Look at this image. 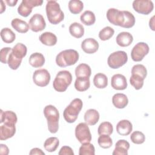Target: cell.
Masks as SVG:
<instances>
[{
    "instance_id": "cell-1",
    "label": "cell",
    "mask_w": 155,
    "mask_h": 155,
    "mask_svg": "<svg viewBox=\"0 0 155 155\" xmlns=\"http://www.w3.org/2000/svg\"><path fill=\"white\" fill-rule=\"evenodd\" d=\"M27 47L22 44H16L12 49L8 59L7 64L12 70H17L20 66L22 58L27 54Z\"/></svg>"
},
{
    "instance_id": "cell-2",
    "label": "cell",
    "mask_w": 155,
    "mask_h": 155,
    "mask_svg": "<svg viewBox=\"0 0 155 155\" xmlns=\"http://www.w3.org/2000/svg\"><path fill=\"white\" fill-rule=\"evenodd\" d=\"M45 10L47 19L51 24L56 25L64 20V14L56 1H47Z\"/></svg>"
},
{
    "instance_id": "cell-3",
    "label": "cell",
    "mask_w": 155,
    "mask_h": 155,
    "mask_svg": "<svg viewBox=\"0 0 155 155\" xmlns=\"http://www.w3.org/2000/svg\"><path fill=\"white\" fill-rule=\"evenodd\" d=\"M44 114L47 120L48 131L56 133L59 128V113L58 110L52 105H48L44 108Z\"/></svg>"
},
{
    "instance_id": "cell-4",
    "label": "cell",
    "mask_w": 155,
    "mask_h": 155,
    "mask_svg": "<svg viewBox=\"0 0 155 155\" xmlns=\"http://www.w3.org/2000/svg\"><path fill=\"white\" fill-rule=\"evenodd\" d=\"M78 52L73 49L61 51L56 57V63L60 67H65L75 64L79 60Z\"/></svg>"
},
{
    "instance_id": "cell-5",
    "label": "cell",
    "mask_w": 155,
    "mask_h": 155,
    "mask_svg": "<svg viewBox=\"0 0 155 155\" xmlns=\"http://www.w3.org/2000/svg\"><path fill=\"white\" fill-rule=\"evenodd\" d=\"M147 75V70L143 65H134L131 68V76L130 79L131 85L136 90H140L143 85V81Z\"/></svg>"
},
{
    "instance_id": "cell-6",
    "label": "cell",
    "mask_w": 155,
    "mask_h": 155,
    "mask_svg": "<svg viewBox=\"0 0 155 155\" xmlns=\"http://www.w3.org/2000/svg\"><path fill=\"white\" fill-rule=\"evenodd\" d=\"M83 106L82 101L79 98L73 99L70 104L65 108L63 116L64 118L68 123H73L78 119Z\"/></svg>"
},
{
    "instance_id": "cell-7",
    "label": "cell",
    "mask_w": 155,
    "mask_h": 155,
    "mask_svg": "<svg viewBox=\"0 0 155 155\" xmlns=\"http://www.w3.org/2000/svg\"><path fill=\"white\" fill-rule=\"evenodd\" d=\"M72 82V75L69 71L62 70L59 71L53 82L54 89L58 92L66 91Z\"/></svg>"
},
{
    "instance_id": "cell-8",
    "label": "cell",
    "mask_w": 155,
    "mask_h": 155,
    "mask_svg": "<svg viewBox=\"0 0 155 155\" xmlns=\"http://www.w3.org/2000/svg\"><path fill=\"white\" fill-rule=\"evenodd\" d=\"M128 61V55L124 51H117L110 54L107 59L108 66L113 69H117L123 66Z\"/></svg>"
},
{
    "instance_id": "cell-9",
    "label": "cell",
    "mask_w": 155,
    "mask_h": 155,
    "mask_svg": "<svg viewBox=\"0 0 155 155\" xmlns=\"http://www.w3.org/2000/svg\"><path fill=\"white\" fill-rule=\"evenodd\" d=\"M75 136L81 143L90 142L91 140V134L88 124L81 122L77 125L75 128Z\"/></svg>"
},
{
    "instance_id": "cell-10",
    "label": "cell",
    "mask_w": 155,
    "mask_h": 155,
    "mask_svg": "<svg viewBox=\"0 0 155 155\" xmlns=\"http://www.w3.org/2000/svg\"><path fill=\"white\" fill-rule=\"evenodd\" d=\"M150 48L148 45L143 42L136 44L131 50V57L135 62L141 61L143 58L148 53Z\"/></svg>"
},
{
    "instance_id": "cell-11",
    "label": "cell",
    "mask_w": 155,
    "mask_h": 155,
    "mask_svg": "<svg viewBox=\"0 0 155 155\" xmlns=\"http://www.w3.org/2000/svg\"><path fill=\"white\" fill-rule=\"evenodd\" d=\"M42 3V0H22L18 8V12L21 16L27 17L31 13L33 7L41 6Z\"/></svg>"
},
{
    "instance_id": "cell-12",
    "label": "cell",
    "mask_w": 155,
    "mask_h": 155,
    "mask_svg": "<svg viewBox=\"0 0 155 155\" xmlns=\"http://www.w3.org/2000/svg\"><path fill=\"white\" fill-rule=\"evenodd\" d=\"M50 79V74L46 69L36 70L33 74V82L39 87L47 86L49 84Z\"/></svg>"
},
{
    "instance_id": "cell-13",
    "label": "cell",
    "mask_w": 155,
    "mask_h": 155,
    "mask_svg": "<svg viewBox=\"0 0 155 155\" xmlns=\"http://www.w3.org/2000/svg\"><path fill=\"white\" fill-rule=\"evenodd\" d=\"M107 18L108 21L114 25L123 27L125 18L123 11H120L118 9L111 8H109L107 12Z\"/></svg>"
},
{
    "instance_id": "cell-14",
    "label": "cell",
    "mask_w": 155,
    "mask_h": 155,
    "mask_svg": "<svg viewBox=\"0 0 155 155\" xmlns=\"http://www.w3.org/2000/svg\"><path fill=\"white\" fill-rule=\"evenodd\" d=\"M133 8L136 12L147 15L153 11L154 5L151 1L135 0L133 2Z\"/></svg>"
},
{
    "instance_id": "cell-15",
    "label": "cell",
    "mask_w": 155,
    "mask_h": 155,
    "mask_svg": "<svg viewBox=\"0 0 155 155\" xmlns=\"http://www.w3.org/2000/svg\"><path fill=\"white\" fill-rule=\"evenodd\" d=\"M28 25L34 32L42 31L46 27V23L43 16L41 14H35L29 20Z\"/></svg>"
},
{
    "instance_id": "cell-16",
    "label": "cell",
    "mask_w": 155,
    "mask_h": 155,
    "mask_svg": "<svg viewBox=\"0 0 155 155\" xmlns=\"http://www.w3.org/2000/svg\"><path fill=\"white\" fill-rule=\"evenodd\" d=\"M15 124L12 122H5L0 127V139L5 140L12 137L16 133Z\"/></svg>"
},
{
    "instance_id": "cell-17",
    "label": "cell",
    "mask_w": 155,
    "mask_h": 155,
    "mask_svg": "<svg viewBox=\"0 0 155 155\" xmlns=\"http://www.w3.org/2000/svg\"><path fill=\"white\" fill-rule=\"evenodd\" d=\"M81 48L87 54H93L99 48V43L94 38H87L81 43Z\"/></svg>"
},
{
    "instance_id": "cell-18",
    "label": "cell",
    "mask_w": 155,
    "mask_h": 155,
    "mask_svg": "<svg viewBox=\"0 0 155 155\" xmlns=\"http://www.w3.org/2000/svg\"><path fill=\"white\" fill-rule=\"evenodd\" d=\"M111 85L116 90H124L127 87L126 78L121 74H116L111 77Z\"/></svg>"
},
{
    "instance_id": "cell-19",
    "label": "cell",
    "mask_w": 155,
    "mask_h": 155,
    "mask_svg": "<svg viewBox=\"0 0 155 155\" xmlns=\"http://www.w3.org/2000/svg\"><path fill=\"white\" fill-rule=\"evenodd\" d=\"M132 124L128 120H121L116 125V131L121 136H127L130 134L132 131Z\"/></svg>"
},
{
    "instance_id": "cell-20",
    "label": "cell",
    "mask_w": 155,
    "mask_h": 155,
    "mask_svg": "<svg viewBox=\"0 0 155 155\" xmlns=\"http://www.w3.org/2000/svg\"><path fill=\"white\" fill-rule=\"evenodd\" d=\"M116 41L118 45L122 47H128L133 42V37L129 32L122 31L117 35Z\"/></svg>"
},
{
    "instance_id": "cell-21",
    "label": "cell",
    "mask_w": 155,
    "mask_h": 155,
    "mask_svg": "<svg viewBox=\"0 0 155 155\" xmlns=\"http://www.w3.org/2000/svg\"><path fill=\"white\" fill-rule=\"evenodd\" d=\"M130 148V143L124 139L119 140L115 145L113 155H127L128 150Z\"/></svg>"
},
{
    "instance_id": "cell-22",
    "label": "cell",
    "mask_w": 155,
    "mask_h": 155,
    "mask_svg": "<svg viewBox=\"0 0 155 155\" xmlns=\"http://www.w3.org/2000/svg\"><path fill=\"white\" fill-rule=\"evenodd\" d=\"M112 102L116 108L122 109L128 105V99L125 94L116 93L112 97Z\"/></svg>"
},
{
    "instance_id": "cell-23",
    "label": "cell",
    "mask_w": 155,
    "mask_h": 155,
    "mask_svg": "<svg viewBox=\"0 0 155 155\" xmlns=\"http://www.w3.org/2000/svg\"><path fill=\"white\" fill-rule=\"evenodd\" d=\"M99 119V113L95 109H89L84 114V120L90 125H94Z\"/></svg>"
},
{
    "instance_id": "cell-24",
    "label": "cell",
    "mask_w": 155,
    "mask_h": 155,
    "mask_svg": "<svg viewBox=\"0 0 155 155\" xmlns=\"http://www.w3.org/2000/svg\"><path fill=\"white\" fill-rule=\"evenodd\" d=\"M28 62L33 67L39 68L44 65L45 63V58L41 53H34L30 55Z\"/></svg>"
},
{
    "instance_id": "cell-25",
    "label": "cell",
    "mask_w": 155,
    "mask_h": 155,
    "mask_svg": "<svg viewBox=\"0 0 155 155\" xmlns=\"http://www.w3.org/2000/svg\"><path fill=\"white\" fill-rule=\"evenodd\" d=\"M12 27L21 33H27L29 30V25L24 21L19 18H15L11 22Z\"/></svg>"
},
{
    "instance_id": "cell-26",
    "label": "cell",
    "mask_w": 155,
    "mask_h": 155,
    "mask_svg": "<svg viewBox=\"0 0 155 155\" xmlns=\"http://www.w3.org/2000/svg\"><path fill=\"white\" fill-rule=\"evenodd\" d=\"M39 40L44 45L53 46L57 42V37L53 33L46 31L40 35Z\"/></svg>"
},
{
    "instance_id": "cell-27",
    "label": "cell",
    "mask_w": 155,
    "mask_h": 155,
    "mask_svg": "<svg viewBox=\"0 0 155 155\" xmlns=\"http://www.w3.org/2000/svg\"><path fill=\"white\" fill-rule=\"evenodd\" d=\"M90 86V78L88 77H78L74 82V88L78 91H85Z\"/></svg>"
},
{
    "instance_id": "cell-28",
    "label": "cell",
    "mask_w": 155,
    "mask_h": 155,
    "mask_svg": "<svg viewBox=\"0 0 155 155\" xmlns=\"http://www.w3.org/2000/svg\"><path fill=\"white\" fill-rule=\"evenodd\" d=\"M69 32L72 36L76 38H81L84 36V28L82 24L78 22H73L69 27Z\"/></svg>"
},
{
    "instance_id": "cell-29",
    "label": "cell",
    "mask_w": 155,
    "mask_h": 155,
    "mask_svg": "<svg viewBox=\"0 0 155 155\" xmlns=\"http://www.w3.org/2000/svg\"><path fill=\"white\" fill-rule=\"evenodd\" d=\"M91 74L90 67L86 64H81L75 68V75L78 77H88L90 78Z\"/></svg>"
},
{
    "instance_id": "cell-30",
    "label": "cell",
    "mask_w": 155,
    "mask_h": 155,
    "mask_svg": "<svg viewBox=\"0 0 155 155\" xmlns=\"http://www.w3.org/2000/svg\"><path fill=\"white\" fill-rule=\"evenodd\" d=\"M93 84L97 88H105L108 85V78L102 73H97L94 76Z\"/></svg>"
},
{
    "instance_id": "cell-31",
    "label": "cell",
    "mask_w": 155,
    "mask_h": 155,
    "mask_svg": "<svg viewBox=\"0 0 155 155\" xmlns=\"http://www.w3.org/2000/svg\"><path fill=\"white\" fill-rule=\"evenodd\" d=\"M2 40L7 44L12 43L16 38V35L14 32L9 28H3L0 33Z\"/></svg>"
},
{
    "instance_id": "cell-32",
    "label": "cell",
    "mask_w": 155,
    "mask_h": 155,
    "mask_svg": "<svg viewBox=\"0 0 155 155\" xmlns=\"http://www.w3.org/2000/svg\"><path fill=\"white\" fill-rule=\"evenodd\" d=\"M59 145V140L56 137H50L47 138L44 143V147L48 152H53L56 150Z\"/></svg>"
},
{
    "instance_id": "cell-33",
    "label": "cell",
    "mask_w": 155,
    "mask_h": 155,
    "mask_svg": "<svg viewBox=\"0 0 155 155\" xmlns=\"http://www.w3.org/2000/svg\"><path fill=\"white\" fill-rule=\"evenodd\" d=\"M80 19L82 24L85 25L90 26L94 24L96 21V17L93 12L90 10H86L81 15Z\"/></svg>"
},
{
    "instance_id": "cell-34",
    "label": "cell",
    "mask_w": 155,
    "mask_h": 155,
    "mask_svg": "<svg viewBox=\"0 0 155 155\" xmlns=\"http://www.w3.org/2000/svg\"><path fill=\"white\" fill-rule=\"evenodd\" d=\"M18 120L17 116L12 111H3L2 110H1V120L0 123H4V122H12L16 124Z\"/></svg>"
},
{
    "instance_id": "cell-35",
    "label": "cell",
    "mask_w": 155,
    "mask_h": 155,
    "mask_svg": "<svg viewBox=\"0 0 155 155\" xmlns=\"http://www.w3.org/2000/svg\"><path fill=\"white\" fill-rule=\"evenodd\" d=\"M84 8V4L79 0H71L68 2V9L74 15L80 13Z\"/></svg>"
},
{
    "instance_id": "cell-36",
    "label": "cell",
    "mask_w": 155,
    "mask_h": 155,
    "mask_svg": "<svg viewBox=\"0 0 155 155\" xmlns=\"http://www.w3.org/2000/svg\"><path fill=\"white\" fill-rule=\"evenodd\" d=\"M113 131V125L109 122H102L97 129V133L99 135L107 134L111 135Z\"/></svg>"
},
{
    "instance_id": "cell-37",
    "label": "cell",
    "mask_w": 155,
    "mask_h": 155,
    "mask_svg": "<svg viewBox=\"0 0 155 155\" xmlns=\"http://www.w3.org/2000/svg\"><path fill=\"white\" fill-rule=\"evenodd\" d=\"M95 148L94 145L90 142L82 143L79 148V155H94Z\"/></svg>"
},
{
    "instance_id": "cell-38",
    "label": "cell",
    "mask_w": 155,
    "mask_h": 155,
    "mask_svg": "<svg viewBox=\"0 0 155 155\" xmlns=\"http://www.w3.org/2000/svg\"><path fill=\"white\" fill-rule=\"evenodd\" d=\"M97 143L100 147L107 149L110 148L113 145V140L109 135L101 134L97 139Z\"/></svg>"
},
{
    "instance_id": "cell-39",
    "label": "cell",
    "mask_w": 155,
    "mask_h": 155,
    "mask_svg": "<svg viewBox=\"0 0 155 155\" xmlns=\"http://www.w3.org/2000/svg\"><path fill=\"white\" fill-rule=\"evenodd\" d=\"M124 14V23L123 25V28H130L134 26L135 24V18L134 15L130 12L124 10L123 11Z\"/></svg>"
},
{
    "instance_id": "cell-40",
    "label": "cell",
    "mask_w": 155,
    "mask_h": 155,
    "mask_svg": "<svg viewBox=\"0 0 155 155\" xmlns=\"http://www.w3.org/2000/svg\"><path fill=\"white\" fill-rule=\"evenodd\" d=\"M114 29L109 26L102 28L99 33V38L102 41H107L110 39L114 35Z\"/></svg>"
},
{
    "instance_id": "cell-41",
    "label": "cell",
    "mask_w": 155,
    "mask_h": 155,
    "mask_svg": "<svg viewBox=\"0 0 155 155\" xmlns=\"http://www.w3.org/2000/svg\"><path fill=\"white\" fill-rule=\"evenodd\" d=\"M130 139L135 144H142L145 140V136L143 133L139 131H135L131 134Z\"/></svg>"
},
{
    "instance_id": "cell-42",
    "label": "cell",
    "mask_w": 155,
    "mask_h": 155,
    "mask_svg": "<svg viewBox=\"0 0 155 155\" xmlns=\"http://www.w3.org/2000/svg\"><path fill=\"white\" fill-rule=\"evenodd\" d=\"M12 48L10 47H4L1 50V62L3 64H7V59L8 55L12 51Z\"/></svg>"
},
{
    "instance_id": "cell-43",
    "label": "cell",
    "mask_w": 155,
    "mask_h": 155,
    "mask_svg": "<svg viewBox=\"0 0 155 155\" xmlns=\"http://www.w3.org/2000/svg\"><path fill=\"white\" fill-rule=\"evenodd\" d=\"M58 154L59 155H74L72 148L68 146H63L60 149Z\"/></svg>"
},
{
    "instance_id": "cell-44",
    "label": "cell",
    "mask_w": 155,
    "mask_h": 155,
    "mask_svg": "<svg viewBox=\"0 0 155 155\" xmlns=\"http://www.w3.org/2000/svg\"><path fill=\"white\" fill-rule=\"evenodd\" d=\"M29 154L31 155V154H41V155H44L45 153L44 151H42L41 149L38 148H34L33 149H31L29 153Z\"/></svg>"
},
{
    "instance_id": "cell-45",
    "label": "cell",
    "mask_w": 155,
    "mask_h": 155,
    "mask_svg": "<svg viewBox=\"0 0 155 155\" xmlns=\"http://www.w3.org/2000/svg\"><path fill=\"white\" fill-rule=\"evenodd\" d=\"M0 147H1V151H0V153L2 155H7L8 154L9 150L8 147L6 146V145L4 144H1L0 145Z\"/></svg>"
},
{
    "instance_id": "cell-46",
    "label": "cell",
    "mask_w": 155,
    "mask_h": 155,
    "mask_svg": "<svg viewBox=\"0 0 155 155\" xmlns=\"http://www.w3.org/2000/svg\"><path fill=\"white\" fill-rule=\"evenodd\" d=\"M6 3L8 4V5L10 6V7H13V6H15L16 3L18 2V1L16 0V1H14V0H6L5 1Z\"/></svg>"
},
{
    "instance_id": "cell-47",
    "label": "cell",
    "mask_w": 155,
    "mask_h": 155,
    "mask_svg": "<svg viewBox=\"0 0 155 155\" xmlns=\"http://www.w3.org/2000/svg\"><path fill=\"white\" fill-rule=\"evenodd\" d=\"M154 16H153L150 20L149 21V26L151 28L152 30L154 31Z\"/></svg>"
},
{
    "instance_id": "cell-48",
    "label": "cell",
    "mask_w": 155,
    "mask_h": 155,
    "mask_svg": "<svg viewBox=\"0 0 155 155\" xmlns=\"http://www.w3.org/2000/svg\"><path fill=\"white\" fill-rule=\"evenodd\" d=\"M1 13H2L5 10V5L4 4V1H1Z\"/></svg>"
}]
</instances>
